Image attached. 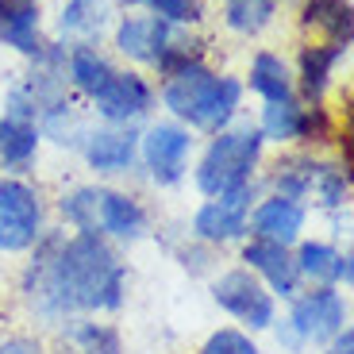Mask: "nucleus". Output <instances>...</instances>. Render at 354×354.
Here are the masks:
<instances>
[{
	"instance_id": "34",
	"label": "nucleus",
	"mask_w": 354,
	"mask_h": 354,
	"mask_svg": "<svg viewBox=\"0 0 354 354\" xmlns=\"http://www.w3.org/2000/svg\"><path fill=\"white\" fill-rule=\"evenodd\" d=\"M354 258L351 254H339V266H335V281H343V285H351L354 281Z\"/></svg>"
},
{
	"instance_id": "4",
	"label": "nucleus",
	"mask_w": 354,
	"mask_h": 354,
	"mask_svg": "<svg viewBox=\"0 0 354 354\" xmlns=\"http://www.w3.org/2000/svg\"><path fill=\"white\" fill-rule=\"evenodd\" d=\"M262 131L250 124L227 127V131L212 135V142L204 147L201 162L193 169V181L204 196H223L227 189L254 181V169L262 162Z\"/></svg>"
},
{
	"instance_id": "23",
	"label": "nucleus",
	"mask_w": 354,
	"mask_h": 354,
	"mask_svg": "<svg viewBox=\"0 0 354 354\" xmlns=\"http://www.w3.org/2000/svg\"><path fill=\"white\" fill-rule=\"evenodd\" d=\"M66 351L70 354H124L120 331L93 319H70L66 328Z\"/></svg>"
},
{
	"instance_id": "28",
	"label": "nucleus",
	"mask_w": 354,
	"mask_h": 354,
	"mask_svg": "<svg viewBox=\"0 0 354 354\" xmlns=\"http://www.w3.org/2000/svg\"><path fill=\"white\" fill-rule=\"evenodd\" d=\"M312 193L319 196L324 208H343L346 196H351V169H346V166H331V162H316Z\"/></svg>"
},
{
	"instance_id": "26",
	"label": "nucleus",
	"mask_w": 354,
	"mask_h": 354,
	"mask_svg": "<svg viewBox=\"0 0 354 354\" xmlns=\"http://www.w3.org/2000/svg\"><path fill=\"white\" fill-rule=\"evenodd\" d=\"M193 62H204V43L196 35H189L185 27H174V35H169L166 50L154 58V70L158 77H174L177 70H185Z\"/></svg>"
},
{
	"instance_id": "31",
	"label": "nucleus",
	"mask_w": 354,
	"mask_h": 354,
	"mask_svg": "<svg viewBox=\"0 0 354 354\" xmlns=\"http://www.w3.org/2000/svg\"><path fill=\"white\" fill-rule=\"evenodd\" d=\"M201 354H258V346H254V339L243 335V331L220 328V331L208 335V343L201 346Z\"/></svg>"
},
{
	"instance_id": "21",
	"label": "nucleus",
	"mask_w": 354,
	"mask_h": 354,
	"mask_svg": "<svg viewBox=\"0 0 354 354\" xmlns=\"http://www.w3.org/2000/svg\"><path fill=\"white\" fill-rule=\"evenodd\" d=\"M39 135L35 124H24V120H12V115H0V162L12 169H24L35 162L39 154Z\"/></svg>"
},
{
	"instance_id": "27",
	"label": "nucleus",
	"mask_w": 354,
	"mask_h": 354,
	"mask_svg": "<svg viewBox=\"0 0 354 354\" xmlns=\"http://www.w3.org/2000/svg\"><path fill=\"white\" fill-rule=\"evenodd\" d=\"M297 262V274L308 277V281H324L335 285V266H339V250L328 243H301V250L292 254Z\"/></svg>"
},
{
	"instance_id": "20",
	"label": "nucleus",
	"mask_w": 354,
	"mask_h": 354,
	"mask_svg": "<svg viewBox=\"0 0 354 354\" xmlns=\"http://www.w3.org/2000/svg\"><path fill=\"white\" fill-rule=\"evenodd\" d=\"M112 19V0H66L62 16H58V35L93 43Z\"/></svg>"
},
{
	"instance_id": "13",
	"label": "nucleus",
	"mask_w": 354,
	"mask_h": 354,
	"mask_svg": "<svg viewBox=\"0 0 354 354\" xmlns=\"http://www.w3.org/2000/svg\"><path fill=\"white\" fill-rule=\"evenodd\" d=\"M247 231L262 243H277V247H292L304 231V204L270 196L254 208V216H247Z\"/></svg>"
},
{
	"instance_id": "37",
	"label": "nucleus",
	"mask_w": 354,
	"mask_h": 354,
	"mask_svg": "<svg viewBox=\"0 0 354 354\" xmlns=\"http://www.w3.org/2000/svg\"><path fill=\"white\" fill-rule=\"evenodd\" d=\"M62 354H70V351H62Z\"/></svg>"
},
{
	"instance_id": "15",
	"label": "nucleus",
	"mask_w": 354,
	"mask_h": 354,
	"mask_svg": "<svg viewBox=\"0 0 354 354\" xmlns=\"http://www.w3.org/2000/svg\"><path fill=\"white\" fill-rule=\"evenodd\" d=\"M243 262H247L254 274L266 277L270 292H277V297H297V289H301V274H297V262H292L289 247L250 239L247 247H243Z\"/></svg>"
},
{
	"instance_id": "36",
	"label": "nucleus",
	"mask_w": 354,
	"mask_h": 354,
	"mask_svg": "<svg viewBox=\"0 0 354 354\" xmlns=\"http://www.w3.org/2000/svg\"><path fill=\"white\" fill-rule=\"evenodd\" d=\"M27 4H39V0H27Z\"/></svg>"
},
{
	"instance_id": "11",
	"label": "nucleus",
	"mask_w": 354,
	"mask_h": 354,
	"mask_svg": "<svg viewBox=\"0 0 354 354\" xmlns=\"http://www.w3.org/2000/svg\"><path fill=\"white\" fill-rule=\"evenodd\" d=\"M81 154L97 174H127L139 158V131L135 127H112V124L85 131Z\"/></svg>"
},
{
	"instance_id": "35",
	"label": "nucleus",
	"mask_w": 354,
	"mask_h": 354,
	"mask_svg": "<svg viewBox=\"0 0 354 354\" xmlns=\"http://www.w3.org/2000/svg\"><path fill=\"white\" fill-rule=\"evenodd\" d=\"M124 8H139V4H147V0H120Z\"/></svg>"
},
{
	"instance_id": "8",
	"label": "nucleus",
	"mask_w": 354,
	"mask_h": 354,
	"mask_svg": "<svg viewBox=\"0 0 354 354\" xmlns=\"http://www.w3.org/2000/svg\"><path fill=\"white\" fill-rule=\"evenodd\" d=\"M212 297L223 312L247 324L250 331H262L274 324V292L266 289L250 270H231L212 285Z\"/></svg>"
},
{
	"instance_id": "14",
	"label": "nucleus",
	"mask_w": 354,
	"mask_h": 354,
	"mask_svg": "<svg viewBox=\"0 0 354 354\" xmlns=\"http://www.w3.org/2000/svg\"><path fill=\"white\" fill-rule=\"evenodd\" d=\"M346 58L343 46H331V43H308L301 46V58H297V88H301V104H324L331 88V73L335 66Z\"/></svg>"
},
{
	"instance_id": "5",
	"label": "nucleus",
	"mask_w": 354,
	"mask_h": 354,
	"mask_svg": "<svg viewBox=\"0 0 354 354\" xmlns=\"http://www.w3.org/2000/svg\"><path fill=\"white\" fill-rule=\"evenodd\" d=\"M39 239H43L39 193L19 177H4L0 181V250L19 254V250H31Z\"/></svg>"
},
{
	"instance_id": "2",
	"label": "nucleus",
	"mask_w": 354,
	"mask_h": 354,
	"mask_svg": "<svg viewBox=\"0 0 354 354\" xmlns=\"http://www.w3.org/2000/svg\"><path fill=\"white\" fill-rule=\"evenodd\" d=\"M162 104L189 131L220 135L239 115L243 81L231 77V73H216L212 66H204V62H193L185 70H177L174 77H166V85H162Z\"/></svg>"
},
{
	"instance_id": "9",
	"label": "nucleus",
	"mask_w": 354,
	"mask_h": 354,
	"mask_svg": "<svg viewBox=\"0 0 354 354\" xmlns=\"http://www.w3.org/2000/svg\"><path fill=\"white\" fill-rule=\"evenodd\" d=\"M93 104H97V115L104 120V124H112V127H135L142 115L154 108V88H151V81L142 77V73L115 70L112 81L100 88L97 97H93Z\"/></svg>"
},
{
	"instance_id": "6",
	"label": "nucleus",
	"mask_w": 354,
	"mask_h": 354,
	"mask_svg": "<svg viewBox=\"0 0 354 354\" xmlns=\"http://www.w3.org/2000/svg\"><path fill=\"white\" fill-rule=\"evenodd\" d=\"M193 154V131L177 120H158L139 135V158L151 169L154 185H177L189 169Z\"/></svg>"
},
{
	"instance_id": "12",
	"label": "nucleus",
	"mask_w": 354,
	"mask_h": 354,
	"mask_svg": "<svg viewBox=\"0 0 354 354\" xmlns=\"http://www.w3.org/2000/svg\"><path fill=\"white\" fill-rule=\"evenodd\" d=\"M169 35H174V24L158 16H124L115 24V50L131 62L154 66V58L166 50Z\"/></svg>"
},
{
	"instance_id": "24",
	"label": "nucleus",
	"mask_w": 354,
	"mask_h": 354,
	"mask_svg": "<svg viewBox=\"0 0 354 354\" xmlns=\"http://www.w3.org/2000/svg\"><path fill=\"white\" fill-rule=\"evenodd\" d=\"M301 120H304V104L297 97L292 100H270L262 108V131L266 142H297L301 139Z\"/></svg>"
},
{
	"instance_id": "30",
	"label": "nucleus",
	"mask_w": 354,
	"mask_h": 354,
	"mask_svg": "<svg viewBox=\"0 0 354 354\" xmlns=\"http://www.w3.org/2000/svg\"><path fill=\"white\" fill-rule=\"evenodd\" d=\"M158 19L174 27H193L204 19V0H147Z\"/></svg>"
},
{
	"instance_id": "7",
	"label": "nucleus",
	"mask_w": 354,
	"mask_h": 354,
	"mask_svg": "<svg viewBox=\"0 0 354 354\" xmlns=\"http://www.w3.org/2000/svg\"><path fill=\"white\" fill-rule=\"evenodd\" d=\"M258 196V185L247 181V185H235L227 189L223 196H212L208 204H201L193 216V235L208 247H220V243H231L247 235V216H250V204Z\"/></svg>"
},
{
	"instance_id": "1",
	"label": "nucleus",
	"mask_w": 354,
	"mask_h": 354,
	"mask_svg": "<svg viewBox=\"0 0 354 354\" xmlns=\"http://www.w3.org/2000/svg\"><path fill=\"white\" fill-rule=\"evenodd\" d=\"M127 270L104 235H46L35 243V262L24 274V292L43 316L115 312L124 304Z\"/></svg>"
},
{
	"instance_id": "10",
	"label": "nucleus",
	"mask_w": 354,
	"mask_h": 354,
	"mask_svg": "<svg viewBox=\"0 0 354 354\" xmlns=\"http://www.w3.org/2000/svg\"><path fill=\"white\" fill-rule=\"evenodd\" d=\"M289 328L297 331L301 343H328V339H335L346 328V301L331 285H319V289L297 297Z\"/></svg>"
},
{
	"instance_id": "19",
	"label": "nucleus",
	"mask_w": 354,
	"mask_h": 354,
	"mask_svg": "<svg viewBox=\"0 0 354 354\" xmlns=\"http://www.w3.org/2000/svg\"><path fill=\"white\" fill-rule=\"evenodd\" d=\"M247 85L254 88V93L266 100V104H270V100H292V97H297V81H292V70L285 66L281 54H274V50H258L254 58H250Z\"/></svg>"
},
{
	"instance_id": "22",
	"label": "nucleus",
	"mask_w": 354,
	"mask_h": 354,
	"mask_svg": "<svg viewBox=\"0 0 354 354\" xmlns=\"http://www.w3.org/2000/svg\"><path fill=\"white\" fill-rule=\"evenodd\" d=\"M312 177H316V158H308V154H285V158H277L274 174H270V185H274V196L301 204L312 193Z\"/></svg>"
},
{
	"instance_id": "16",
	"label": "nucleus",
	"mask_w": 354,
	"mask_h": 354,
	"mask_svg": "<svg viewBox=\"0 0 354 354\" xmlns=\"http://www.w3.org/2000/svg\"><path fill=\"white\" fill-rule=\"evenodd\" d=\"M0 43L35 62L46 46L43 31H39V4H27V0H0Z\"/></svg>"
},
{
	"instance_id": "3",
	"label": "nucleus",
	"mask_w": 354,
	"mask_h": 354,
	"mask_svg": "<svg viewBox=\"0 0 354 354\" xmlns=\"http://www.w3.org/2000/svg\"><path fill=\"white\" fill-rule=\"evenodd\" d=\"M66 223L77 227V235H112V239H142L147 235V208L135 196L115 193L104 185H81L62 201Z\"/></svg>"
},
{
	"instance_id": "29",
	"label": "nucleus",
	"mask_w": 354,
	"mask_h": 354,
	"mask_svg": "<svg viewBox=\"0 0 354 354\" xmlns=\"http://www.w3.org/2000/svg\"><path fill=\"white\" fill-rule=\"evenodd\" d=\"M331 139H339V131H335V115H331L324 104H304L301 139H297V142H308V147H319V142H331Z\"/></svg>"
},
{
	"instance_id": "32",
	"label": "nucleus",
	"mask_w": 354,
	"mask_h": 354,
	"mask_svg": "<svg viewBox=\"0 0 354 354\" xmlns=\"http://www.w3.org/2000/svg\"><path fill=\"white\" fill-rule=\"evenodd\" d=\"M0 354H43V346H39V339L16 335V339H4L0 343Z\"/></svg>"
},
{
	"instance_id": "18",
	"label": "nucleus",
	"mask_w": 354,
	"mask_h": 354,
	"mask_svg": "<svg viewBox=\"0 0 354 354\" xmlns=\"http://www.w3.org/2000/svg\"><path fill=\"white\" fill-rule=\"evenodd\" d=\"M112 73H115V66L97 50V43H73V46H66V81H70L77 93H85L88 100H93L100 88L112 81Z\"/></svg>"
},
{
	"instance_id": "33",
	"label": "nucleus",
	"mask_w": 354,
	"mask_h": 354,
	"mask_svg": "<svg viewBox=\"0 0 354 354\" xmlns=\"http://www.w3.org/2000/svg\"><path fill=\"white\" fill-rule=\"evenodd\" d=\"M328 354H354V331L351 328H343V331H339V335L335 339H328Z\"/></svg>"
},
{
	"instance_id": "17",
	"label": "nucleus",
	"mask_w": 354,
	"mask_h": 354,
	"mask_svg": "<svg viewBox=\"0 0 354 354\" xmlns=\"http://www.w3.org/2000/svg\"><path fill=\"white\" fill-rule=\"evenodd\" d=\"M301 24L316 27L319 35H324V43L351 50V39H354V8H351V0H304Z\"/></svg>"
},
{
	"instance_id": "25",
	"label": "nucleus",
	"mask_w": 354,
	"mask_h": 354,
	"mask_svg": "<svg viewBox=\"0 0 354 354\" xmlns=\"http://www.w3.org/2000/svg\"><path fill=\"white\" fill-rule=\"evenodd\" d=\"M277 16V0H223V24L235 35H262Z\"/></svg>"
}]
</instances>
